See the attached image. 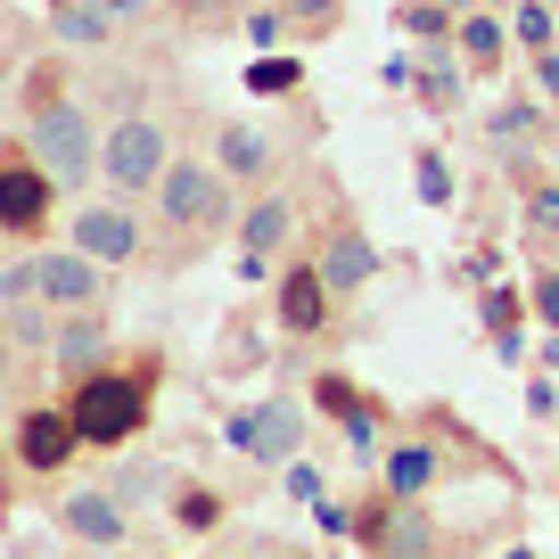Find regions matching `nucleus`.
I'll list each match as a JSON object with an SVG mask.
<instances>
[{"mask_svg":"<svg viewBox=\"0 0 559 559\" xmlns=\"http://www.w3.org/2000/svg\"><path fill=\"white\" fill-rule=\"evenodd\" d=\"M25 148H34V165L58 181V190H83V181L99 174V132H91V116L74 99H41Z\"/></svg>","mask_w":559,"mask_h":559,"instance_id":"f257e3e1","label":"nucleus"},{"mask_svg":"<svg viewBox=\"0 0 559 559\" xmlns=\"http://www.w3.org/2000/svg\"><path fill=\"white\" fill-rule=\"evenodd\" d=\"M165 165H174V148H165V123H148V116H116V132L99 140V181L116 198L157 190Z\"/></svg>","mask_w":559,"mask_h":559,"instance_id":"f03ea898","label":"nucleus"},{"mask_svg":"<svg viewBox=\"0 0 559 559\" xmlns=\"http://www.w3.org/2000/svg\"><path fill=\"white\" fill-rule=\"evenodd\" d=\"M67 412H74V428H83V444H123V437H140V419H148V386L123 379V370H91Z\"/></svg>","mask_w":559,"mask_h":559,"instance_id":"7ed1b4c3","label":"nucleus"},{"mask_svg":"<svg viewBox=\"0 0 559 559\" xmlns=\"http://www.w3.org/2000/svg\"><path fill=\"white\" fill-rule=\"evenodd\" d=\"M157 214L174 230H223L230 223V174L223 165H190V157H174L165 165V181H157Z\"/></svg>","mask_w":559,"mask_h":559,"instance_id":"20e7f679","label":"nucleus"},{"mask_svg":"<svg viewBox=\"0 0 559 559\" xmlns=\"http://www.w3.org/2000/svg\"><path fill=\"white\" fill-rule=\"evenodd\" d=\"M34 280H41V305H50V313H91V305H99V255H83V247L34 255Z\"/></svg>","mask_w":559,"mask_h":559,"instance_id":"39448f33","label":"nucleus"},{"mask_svg":"<svg viewBox=\"0 0 559 559\" xmlns=\"http://www.w3.org/2000/svg\"><path fill=\"white\" fill-rule=\"evenodd\" d=\"M313 263H321V280H330L337 297H354V288H370V280H379V247H370L354 223H330V230H321Z\"/></svg>","mask_w":559,"mask_h":559,"instance_id":"423d86ee","label":"nucleus"},{"mask_svg":"<svg viewBox=\"0 0 559 559\" xmlns=\"http://www.w3.org/2000/svg\"><path fill=\"white\" fill-rule=\"evenodd\" d=\"M297 437H305V412H297V403H255V412L230 419V444L255 453V461H288V453H297Z\"/></svg>","mask_w":559,"mask_h":559,"instance_id":"0eeeda50","label":"nucleus"},{"mask_svg":"<svg viewBox=\"0 0 559 559\" xmlns=\"http://www.w3.org/2000/svg\"><path fill=\"white\" fill-rule=\"evenodd\" d=\"M74 444H83L74 412H25V428H17V453H25V469H34V477H58L74 461Z\"/></svg>","mask_w":559,"mask_h":559,"instance_id":"6e6552de","label":"nucleus"},{"mask_svg":"<svg viewBox=\"0 0 559 559\" xmlns=\"http://www.w3.org/2000/svg\"><path fill=\"white\" fill-rule=\"evenodd\" d=\"M330 280H321V263H288V280H280V330H297V337H313L321 321H330Z\"/></svg>","mask_w":559,"mask_h":559,"instance_id":"1a4fd4ad","label":"nucleus"},{"mask_svg":"<svg viewBox=\"0 0 559 559\" xmlns=\"http://www.w3.org/2000/svg\"><path fill=\"white\" fill-rule=\"evenodd\" d=\"M58 526H67V535H83V543H99V551L132 543V519H123L116 493H67V502H58Z\"/></svg>","mask_w":559,"mask_h":559,"instance_id":"9d476101","label":"nucleus"},{"mask_svg":"<svg viewBox=\"0 0 559 559\" xmlns=\"http://www.w3.org/2000/svg\"><path fill=\"white\" fill-rule=\"evenodd\" d=\"M74 247L99 255V263H132L140 255V223L123 206H83V214H74Z\"/></svg>","mask_w":559,"mask_h":559,"instance_id":"9b49d317","label":"nucleus"},{"mask_svg":"<svg viewBox=\"0 0 559 559\" xmlns=\"http://www.w3.org/2000/svg\"><path fill=\"white\" fill-rule=\"evenodd\" d=\"M50 190H58V181L41 174V165H0V223L34 230L41 214H50Z\"/></svg>","mask_w":559,"mask_h":559,"instance_id":"f8f14e48","label":"nucleus"},{"mask_svg":"<svg viewBox=\"0 0 559 559\" xmlns=\"http://www.w3.org/2000/svg\"><path fill=\"white\" fill-rule=\"evenodd\" d=\"M370 535H379V559H437V535H428V519L412 502H395Z\"/></svg>","mask_w":559,"mask_h":559,"instance_id":"ddd939ff","label":"nucleus"},{"mask_svg":"<svg viewBox=\"0 0 559 559\" xmlns=\"http://www.w3.org/2000/svg\"><path fill=\"white\" fill-rule=\"evenodd\" d=\"M50 354L67 370H99V354H107V330H99V305H91V313H67L50 330Z\"/></svg>","mask_w":559,"mask_h":559,"instance_id":"4468645a","label":"nucleus"},{"mask_svg":"<svg viewBox=\"0 0 559 559\" xmlns=\"http://www.w3.org/2000/svg\"><path fill=\"white\" fill-rule=\"evenodd\" d=\"M214 148H223V174H230V181H263V174H272V157H280L255 123H223V140H214Z\"/></svg>","mask_w":559,"mask_h":559,"instance_id":"2eb2a0df","label":"nucleus"},{"mask_svg":"<svg viewBox=\"0 0 559 559\" xmlns=\"http://www.w3.org/2000/svg\"><path fill=\"white\" fill-rule=\"evenodd\" d=\"M288 230H297V206H288L280 190H272V198H255V206L239 214V247H247V255H272Z\"/></svg>","mask_w":559,"mask_h":559,"instance_id":"dca6fc26","label":"nucleus"},{"mask_svg":"<svg viewBox=\"0 0 559 559\" xmlns=\"http://www.w3.org/2000/svg\"><path fill=\"white\" fill-rule=\"evenodd\" d=\"M428 486H437V453H428V444H395V453H386V493H395V502H419Z\"/></svg>","mask_w":559,"mask_h":559,"instance_id":"f3484780","label":"nucleus"},{"mask_svg":"<svg viewBox=\"0 0 559 559\" xmlns=\"http://www.w3.org/2000/svg\"><path fill=\"white\" fill-rule=\"evenodd\" d=\"M50 9H58V17H50L58 41H74V50H99V41H116V25H107L91 0H50Z\"/></svg>","mask_w":559,"mask_h":559,"instance_id":"a211bd4d","label":"nucleus"},{"mask_svg":"<svg viewBox=\"0 0 559 559\" xmlns=\"http://www.w3.org/2000/svg\"><path fill=\"white\" fill-rule=\"evenodd\" d=\"M297 83H305L297 58H255V67H247V91H255V99H288Z\"/></svg>","mask_w":559,"mask_h":559,"instance_id":"6ab92c4d","label":"nucleus"},{"mask_svg":"<svg viewBox=\"0 0 559 559\" xmlns=\"http://www.w3.org/2000/svg\"><path fill=\"white\" fill-rule=\"evenodd\" d=\"M419 91H428V107H453L461 99V67L444 50H428V67H419Z\"/></svg>","mask_w":559,"mask_h":559,"instance_id":"aec40b11","label":"nucleus"},{"mask_svg":"<svg viewBox=\"0 0 559 559\" xmlns=\"http://www.w3.org/2000/svg\"><path fill=\"white\" fill-rule=\"evenodd\" d=\"M461 50H469L477 67H493V58H502V25L493 17H461Z\"/></svg>","mask_w":559,"mask_h":559,"instance_id":"412c9836","label":"nucleus"},{"mask_svg":"<svg viewBox=\"0 0 559 559\" xmlns=\"http://www.w3.org/2000/svg\"><path fill=\"white\" fill-rule=\"evenodd\" d=\"M157 477H165V469H148V461L116 469V502H123V510H132V502H148V493H157Z\"/></svg>","mask_w":559,"mask_h":559,"instance_id":"4be33fe9","label":"nucleus"},{"mask_svg":"<svg viewBox=\"0 0 559 559\" xmlns=\"http://www.w3.org/2000/svg\"><path fill=\"white\" fill-rule=\"evenodd\" d=\"M419 198H428V206H444V198H453V165H444L437 148L419 157Z\"/></svg>","mask_w":559,"mask_h":559,"instance_id":"5701e85b","label":"nucleus"},{"mask_svg":"<svg viewBox=\"0 0 559 559\" xmlns=\"http://www.w3.org/2000/svg\"><path fill=\"white\" fill-rule=\"evenodd\" d=\"M519 41L526 50H551V9L543 0H519Z\"/></svg>","mask_w":559,"mask_h":559,"instance_id":"b1692460","label":"nucleus"},{"mask_svg":"<svg viewBox=\"0 0 559 559\" xmlns=\"http://www.w3.org/2000/svg\"><path fill=\"white\" fill-rule=\"evenodd\" d=\"M25 297H41V280H34V263H9V272H0V305H9V313H17Z\"/></svg>","mask_w":559,"mask_h":559,"instance_id":"393cba45","label":"nucleus"},{"mask_svg":"<svg viewBox=\"0 0 559 559\" xmlns=\"http://www.w3.org/2000/svg\"><path fill=\"white\" fill-rule=\"evenodd\" d=\"M526 132H535V107H526V99L493 107V140H526Z\"/></svg>","mask_w":559,"mask_h":559,"instance_id":"a878e982","label":"nucleus"},{"mask_svg":"<svg viewBox=\"0 0 559 559\" xmlns=\"http://www.w3.org/2000/svg\"><path fill=\"white\" fill-rule=\"evenodd\" d=\"M526 223H535V230H559V190H535V198H526Z\"/></svg>","mask_w":559,"mask_h":559,"instance_id":"bb28decb","label":"nucleus"},{"mask_svg":"<svg viewBox=\"0 0 559 559\" xmlns=\"http://www.w3.org/2000/svg\"><path fill=\"white\" fill-rule=\"evenodd\" d=\"M91 9H99L107 25H140V17H148V0H91Z\"/></svg>","mask_w":559,"mask_h":559,"instance_id":"cd10ccee","label":"nucleus"},{"mask_svg":"<svg viewBox=\"0 0 559 559\" xmlns=\"http://www.w3.org/2000/svg\"><path fill=\"white\" fill-rule=\"evenodd\" d=\"M247 41H255V50H272V41H280V9H255V17H247Z\"/></svg>","mask_w":559,"mask_h":559,"instance_id":"c85d7f7f","label":"nucleus"},{"mask_svg":"<svg viewBox=\"0 0 559 559\" xmlns=\"http://www.w3.org/2000/svg\"><path fill=\"white\" fill-rule=\"evenodd\" d=\"M535 313L559 330V272H543V280H535Z\"/></svg>","mask_w":559,"mask_h":559,"instance_id":"c756f323","label":"nucleus"},{"mask_svg":"<svg viewBox=\"0 0 559 559\" xmlns=\"http://www.w3.org/2000/svg\"><path fill=\"white\" fill-rule=\"evenodd\" d=\"M535 83H543V99H559V50H535Z\"/></svg>","mask_w":559,"mask_h":559,"instance_id":"7c9ffc66","label":"nucleus"},{"mask_svg":"<svg viewBox=\"0 0 559 559\" xmlns=\"http://www.w3.org/2000/svg\"><path fill=\"white\" fill-rule=\"evenodd\" d=\"M181 519H190V526H214V493H181Z\"/></svg>","mask_w":559,"mask_h":559,"instance_id":"2f4dec72","label":"nucleus"},{"mask_svg":"<svg viewBox=\"0 0 559 559\" xmlns=\"http://www.w3.org/2000/svg\"><path fill=\"white\" fill-rule=\"evenodd\" d=\"M288 493H297V502H321V469H288Z\"/></svg>","mask_w":559,"mask_h":559,"instance_id":"473e14b6","label":"nucleus"},{"mask_svg":"<svg viewBox=\"0 0 559 559\" xmlns=\"http://www.w3.org/2000/svg\"><path fill=\"white\" fill-rule=\"evenodd\" d=\"M297 17H305V25H330V17H337V0H297Z\"/></svg>","mask_w":559,"mask_h":559,"instance_id":"72a5a7b5","label":"nucleus"},{"mask_svg":"<svg viewBox=\"0 0 559 559\" xmlns=\"http://www.w3.org/2000/svg\"><path fill=\"white\" fill-rule=\"evenodd\" d=\"M444 9H461V17H469V0H444Z\"/></svg>","mask_w":559,"mask_h":559,"instance_id":"f704fd0d","label":"nucleus"},{"mask_svg":"<svg viewBox=\"0 0 559 559\" xmlns=\"http://www.w3.org/2000/svg\"><path fill=\"white\" fill-rule=\"evenodd\" d=\"M0 379H9V346H0Z\"/></svg>","mask_w":559,"mask_h":559,"instance_id":"c9c22d12","label":"nucleus"},{"mask_svg":"<svg viewBox=\"0 0 559 559\" xmlns=\"http://www.w3.org/2000/svg\"><path fill=\"white\" fill-rule=\"evenodd\" d=\"M0 34H9V9H0Z\"/></svg>","mask_w":559,"mask_h":559,"instance_id":"e433bc0d","label":"nucleus"},{"mask_svg":"<svg viewBox=\"0 0 559 559\" xmlns=\"http://www.w3.org/2000/svg\"><path fill=\"white\" fill-rule=\"evenodd\" d=\"M0 239H9V223H0Z\"/></svg>","mask_w":559,"mask_h":559,"instance_id":"4c0bfd02","label":"nucleus"},{"mask_svg":"<svg viewBox=\"0 0 559 559\" xmlns=\"http://www.w3.org/2000/svg\"><path fill=\"white\" fill-rule=\"evenodd\" d=\"M99 559H116V551H99Z\"/></svg>","mask_w":559,"mask_h":559,"instance_id":"58836bf2","label":"nucleus"}]
</instances>
